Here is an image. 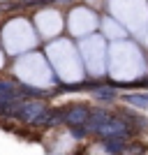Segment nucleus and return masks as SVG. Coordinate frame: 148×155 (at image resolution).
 I'll use <instances>...</instances> for the list:
<instances>
[{"label": "nucleus", "instance_id": "nucleus-1", "mask_svg": "<svg viewBox=\"0 0 148 155\" xmlns=\"http://www.w3.org/2000/svg\"><path fill=\"white\" fill-rule=\"evenodd\" d=\"M51 109L44 102H21L19 109V120L26 125H46Z\"/></svg>", "mask_w": 148, "mask_h": 155}, {"label": "nucleus", "instance_id": "nucleus-2", "mask_svg": "<svg viewBox=\"0 0 148 155\" xmlns=\"http://www.w3.org/2000/svg\"><path fill=\"white\" fill-rule=\"evenodd\" d=\"M90 118V109L86 104H74L65 109V125H86Z\"/></svg>", "mask_w": 148, "mask_h": 155}, {"label": "nucleus", "instance_id": "nucleus-3", "mask_svg": "<svg viewBox=\"0 0 148 155\" xmlns=\"http://www.w3.org/2000/svg\"><path fill=\"white\" fill-rule=\"evenodd\" d=\"M111 111L107 109H95V111H90V118H88V123H86V127H88V132H93V134H97L100 130L104 127V125L111 120Z\"/></svg>", "mask_w": 148, "mask_h": 155}, {"label": "nucleus", "instance_id": "nucleus-4", "mask_svg": "<svg viewBox=\"0 0 148 155\" xmlns=\"http://www.w3.org/2000/svg\"><path fill=\"white\" fill-rule=\"evenodd\" d=\"M104 150H109V153H125L127 150V141H125V137H104Z\"/></svg>", "mask_w": 148, "mask_h": 155}, {"label": "nucleus", "instance_id": "nucleus-5", "mask_svg": "<svg viewBox=\"0 0 148 155\" xmlns=\"http://www.w3.org/2000/svg\"><path fill=\"white\" fill-rule=\"evenodd\" d=\"M93 97H95V100H102V102H111V100L118 97V93H116V88H111V86H97V88H93Z\"/></svg>", "mask_w": 148, "mask_h": 155}, {"label": "nucleus", "instance_id": "nucleus-6", "mask_svg": "<svg viewBox=\"0 0 148 155\" xmlns=\"http://www.w3.org/2000/svg\"><path fill=\"white\" fill-rule=\"evenodd\" d=\"M123 102L130 104V107H136V109H148V95H123Z\"/></svg>", "mask_w": 148, "mask_h": 155}]
</instances>
